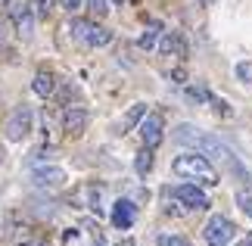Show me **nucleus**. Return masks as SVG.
I'll return each instance as SVG.
<instances>
[{"label":"nucleus","mask_w":252,"mask_h":246,"mask_svg":"<svg viewBox=\"0 0 252 246\" xmlns=\"http://www.w3.org/2000/svg\"><path fill=\"white\" fill-rule=\"evenodd\" d=\"M171 169L174 175H181V178H193V181H199V184H218V175L215 169H212V162L206 159V156H199V153H184L178 156V159L171 162Z\"/></svg>","instance_id":"f257e3e1"},{"label":"nucleus","mask_w":252,"mask_h":246,"mask_svg":"<svg viewBox=\"0 0 252 246\" xmlns=\"http://www.w3.org/2000/svg\"><path fill=\"white\" fill-rule=\"evenodd\" d=\"M69 28H72V37H75V41H81L87 47H106V44L112 41V32H109V28H103V25H96V22H87V19H75Z\"/></svg>","instance_id":"f03ea898"},{"label":"nucleus","mask_w":252,"mask_h":246,"mask_svg":"<svg viewBox=\"0 0 252 246\" xmlns=\"http://www.w3.org/2000/svg\"><path fill=\"white\" fill-rule=\"evenodd\" d=\"M32 128H34L32 106H16V109L9 112L6 125H3V137L6 141H25V137L32 134Z\"/></svg>","instance_id":"7ed1b4c3"},{"label":"nucleus","mask_w":252,"mask_h":246,"mask_svg":"<svg viewBox=\"0 0 252 246\" xmlns=\"http://www.w3.org/2000/svg\"><path fill=\"white\" fill-rule=\"evenodd\" d=\"M234 221L224 218V215H212V218L206 221V243L209 246H227L230 240H234Z\"/></svg>","instance_id":"20e7f679"},{"label":"nucleus","mask_w":252,"mask_h":246,"mask_svg":"<svg viewBox=\"0 0 252 246\" xmlns=\"http://www.w3.org/2000/svg\"><path fill=\"white\" fill-rule=\"evenodd\" d=\"M6 13L16 22L19 35H22V37L32 35V25H34V9H32V3H22V0H6Z\"/></svg>","instance_id":"39448f33"},{"label":"nucleus","mask_w":252,"mask_h":246,"mask_svg":"<svg viewBox=\"0 0 252 246\" xmlns=\"http://www.w3.org/2000/svg\"><path fill=\"white\" fill-rule=\"evenodd\" d=\"M32 184L41 187V190H56V187L65 184V172L60 165H37L32 172Z\"/></svg>","instance_id":"423d86ee"},{"label":"nucleus","mask_w":252,"mask_h":246,"mask_svg":"<svg viewBox=\"0 0 252 246\" xmlns=\"http://www.w3.org/2000/svg\"><path fill=\"white\" fill-rule=\"evenodd\" d=\"M174 200H181L187 209H209V196L202 193L196 184H181V187H174Z\"/></svg>","instance_id":"0eeeda50"},{"label":"nucleus","mask_w":252,"mask_h":246,"mask_svg":"<svg viewBox=\"0 0 252 246\" xmlns=\"http://www.w3.org/2000/svg\"><path fill=\"white\" fill-rule=\"evenodd\" d=\"M140 137H143V146L156 150L162 143V115H147V119L140 122Z\"/></svg>","instance_id":"6e6552de"},{"label":"nucleus","mask_w":252,"mask_h":246,"mask_svg":"<svg viewBox=\"0 0 252 246\" xmlns=\"http://www.w3.org/2000/svg\"><path fill=\"white\" fill-rule=\"evenodd\" d=\"M87 122H91V115H87V109H81V106H72V109H65L63 115V128H65V134H72V137H78Z\"/></svg>","instance_id":"1a4fd4ad"},{"label":"nucleus","mask_w":252,"mask_h":246,"mask_svg":"<svg viewBox=\"0 0 252 246\" xmlns=\"http://www.w3.org/2000/svg\"><path fill=\"white\" fill-rule=\"evenodd\" d=\"M134 215H137V209H134V203L131 200H119L112 206V224L119 231H128L131 224H134Z\"/></svg>","instance_id":"9d476101"},{"label":"nucleus","mask_w":252,"mask_h":246,"mask_svg":"<svg viewBox=\"0 0 252 246\" xmlns=\"http://www.w3.org/2000/svg\"><path fill=\"white\" fill-rule=\"evenodd\" d=\"M159 53H165V56H171V53H178V56H184L187 53V44H184V37L178 35V32H165L162 35V41H159V47H156Z\"/></svg>","instance_id":"9b49d317"},{"label":"nucleus","mask_w":252,"mask_h":246,"mask_svg":"<svg viewBox=\"0 0 252 246\" xmlns=\"http://www.w3.org/2000/svg\"><path fill=\"white\" fill-rule=\"evenodd\" d=\"M143 115H147V103H134L128 112H125V119L119 122V134H125V131H131L134 125H140L143 122Z\"/></svg>","instance_id":"f8f14e48"},{"label":"nucleus","mask_w":252,"mask_h":246,"mask_svg":"<svg viewBox=\"0 0 252 246\" xmlns=\"http://www.w3.org/2000/svg\"><path fill=\"white\" fill-rule=\"evenodd\" d=\"M174 141L184 143V146H193V150H196L199 141H202V131H196L193 125H178V128H174Z\"/></svg>","instance_id":"ddd939ff"},{"label":"nucleus","mask_w":252,"mask_h":246,"mask_svg":"<svg viewBox=\"0 0 252 246\" xmlns=\"http://www.w3.org/2000/svg\"><path fill=\"white\" fill-rule=\"evenodd\" d=\"M159 41H162V25L159 22H150V28L137 37V47H140V50H156Z\"/></svg>","instance_id":"4468645a"},{"label":"nucleus","mask_w":252,"mask_h":246,"mask_svg":"<svg viewBox=\"0 0 252 246\" xmlns=\"http://www.w3.org/2000/svg\"><path fill=\"white\" fill-rule=\"evenodd\" d=\"M84 203H87V209H91L94 215H103L106 212V206H103V187H96V184L84 187Z\"/></svg>","instance_id":"2eb2a0df"},{"label":"nucleus","mask_w":252,"mask_h":246,"mask_svg":"<svg viewBox=\"0 0 252 246\" xmlns=\"http://www.w3.org/2000/svg\"><path fill=\"white\" fill-rule=\"evenodd\" d=\"M53 87H56V78H53L50 72H37L34 81H32V91H34L37 97H44V100L53 94Z\"/></svg>","instance_id":"dca6fc26"},{"label":"nucleus","mask_w":252,"mask_h":246,"mask_svg":"<svg viewBox=\"0 0 252 246\" xmlns=\"http://www.w3.org/2000/svg\"><path fill=\"white\" fill-rule=\"evenodd\" d=\"M156 246H190V240L178 237V234H159V237H156Z\"/></svg>","instance_id":"f3484780"},{"label":"nucleus","mask_w":252,"mask_h":246,"mask_svg":"<svg viewBox=\"0 0 252 246\" xmlns=\"http://www.w3.org/2000/svg\"><path fill=\"white\" fill-rule=\"evenodd\" d=\"M84 6L91 9L96 19H103L106 13H109V0H84Z\"/></svg>","instance_id":"a211bd4d"},{"label":"nucleus","mask_w":252,"mask_h":246,"mask_svg":"<svg viewBox=\"0 0 252 246\" xmlns=\"http://www.w3.org/2000/svg\"><path fill=\"white\" fill-rule=\"evenodd\" d=\"M53 3H60V0H32V9H34V16L47 19V16H50V9H53Z\"/></svg>","instance_id":"6ab92c4d"},{"label":"nucleus","mask_w":252,"mask_h":246,"mask_svg":"<svg viewBox=\"0 0 252 246\" xmlns=\"http://www.w3.org/2000/svg\"><path fill=\"white\" fill-rule=\"evenodd\" d=\"M134 165H137V175H147V172H150V165H153V153H150V146H143V153L137 156V162H134Z\"/></svg>","instance_id":"aec40b11"},{"label":"nucleus","mask_w":252,"mask_h":246,"mask_svg":"<svg viewBox=\"0 0 252 246\" xmlns=\"http://www.w3.org/2000/svg\"><path fill=\"white\" fill-rule=\"evenodd\" d=\"M237 78L240 81H252V63H240L237 66Z\"/></svg>","instance_id":"412c9836"},{"label":"nucleus","mask_w":252,"mask_h":246,"mask_svg":"<svg viewBox=\"0 0 252 246\" xmlns=\"http://www.w3.org/2000/svg\"><path fill=\"white\" fill-rule=\"evenodd\" d=\"M237 203H240V209H243L249 218H252V196H249V193H237Z\"/></svg>","instance_id":"4be33fe9"},{"label":"nucleus","mask_w":252,"mask_h":246,"mask_svg":"<svg viewBox=\"0 0 252 246\" xmlns=\"http://www.w3.org/2000/svg\"><path fill=\"white\" fill-rule=\"evenodd\" d=\"M16 246H47L41 237H22V240H16Z\"/></svg>","instance_id":"5701e85b"},{"label":"nucleus","mask_w":252,"mask_h":246,"mask_svg":"<svg viewBox=\"0 0 252 246\" xmlns=\"http://www.w3.org/2000/svg\"><path fill=\"white\" fill-rule=\"evenodd\" d=\"M60 6H63V9H69V13H75L78 6H84V0H60Z\"/></svg>","instance_id":"b1692460"},{"label":"nucleus","mask_w":252,"mask_h":246,"mask_svg":"<svg viewBox=\"0 0 252 246\" xmlns=\"http://www.w3.org/2000/svg\"><path fill=\"white\" fill-rule=\"evenodd\" d=\"M187 97H190V100H206V91H199V87H190V91H187Z\"/></svg>","instance_id":"393cba45"},{"label":"nucleus","mask_w":252,"mask_h":246,"mask_svg":"<svg viewBox=\"0 0 252 246\" xmlns=\"http://www.w3.org/2000/svg\"><path fill=\"white\" fill-rule=\"evenodd\" d=\"M171 81L184 84V81H187V72H184V69H174V72H171Z\"/></svg>","instance_id":"a878e982"},{"label":"nucleus","mask_w":252,"mask_h":246,"mask_svg":"<svg viewBox=\"0 0 252 246\" xmlns=\"http://www.w3.org/2000/svg\"><path fill=\"white\" fill-rule=\"evenodd\" d=\"M240 246H252V237H249V240H243V243H240Z\"/></svg>","instance_id":"bb28decb"},{"label":"nucleus","mask_w":252,"mask_h":246,"mask_svg":"<svg viewBox=\"0 0 252 246\" xmlns=\"http://www.w3.org/2000/svg\"><path fill=\"white\" fill-rule=\"evenodd\" d=\"M199 3H212V0H199Z\"/></svg>","instance_id":"cd10ccee"},{"label":"nucleus","mask_w":252,"mask_h":246,"mask_svg":"<svg viewBox=\"0 0 252 246\" xmlns=\"http://www.w3.org/2000/svg\"><path fill=\"white\" fill-rule=\"evenodd\" d=\"M115 3H122V0H115Z\"/></svg>","instance_id":"c85d7f7f"}]
</instances>
